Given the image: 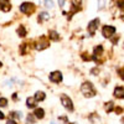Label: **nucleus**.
I'll return each mask as SVG.
<instances>
[{
  "mask_svg": "<svg viewBox=\"0 0 124 124\" xmlns=\"http://www.w3.org/2000/svg\"><path fill=\"white\" fill-rule=\"evenodd\" d=\"M81 92L83 93L85 97H94L96 96V89L93 87V85L91 82H85L83 85L81 86Z\"/></svg>",
  "mask_w": 124,
  "mask_h": 124,
  "instance_id": "obj_1",
  "label": "nucleus"
},
{
  "mask_svg": "<svg viewBox=\"0 0 124 124\" xmlns=\"http://www.w3.org/2000/svg\"><path fill=\"white\" fill-rule=\"evenodd\" d=\"M20 11L30 15V14H32L35 11V5L32 3H23L21 5H20Z\"/></svg>",
  "mask_w": 124,
  "mask_h": 124,
  "instance_id": "obj_2",
  "label": "nucleus"
},
{
  "mask_svg": "<svg viewBox=\"0 0 124 124\" xmlns=\"http://www.w3.org/2000/svg\"><path fill=\"white\" fill-rule=\"evenodd\" d=\"M61 102L62 104H63V107L68 110H73V104H72V101L70 99V97H67L66 94H62L61 96Z\"/></svg>",
  "mask_w": 124,
  "mask_h": 124,
  "instance_id": "obj_3",
  "label": "nucleus"
},
{
  "mask_svg": "<svg viewBox=\"0 0 124 124\" xmlns=\"http://www.w3.org/2000/svg\"><path fill=\"white\" fill-rule=\"evenodd\" d=\"M98 25H99V19L92 20V21L88 24V32H89L91 36H92V35H94L96 30H97V27H98Z\"/></svg>",
  "mask_w": 124,
  "mask_h": 124,
  "instance_id": "obj_4",
  "label": "nucleus"
},
{
  "mask_svg": "<svg viewBox=\"0 0 124 124\" xmlns=\"http://www.w3.org/2000/svg\"><path fill=\"white\" fill-rule=\"evenodd\" d=\"M102 34L104 37H112L113 35L116 34V27L113 26H104L102 29Z\"/></svg>",
  "mask_w": 124,
  "mask_h": 124,
  "instance_id": "obj_5",
  "label": "nucleus"
},
{
  "mask_svg": "<svg viewBox=\"0 0 124 124\" xmlns=\"http://www.w3.org/2000/svg\"><path fill=\"white\" fill-rule=\"evenodd\" d=\"M48 46H50V42H48V41H47L45 37H41V40L35 45V48L39 50V51H41V50H44V48H47Z\"/></svg>",
  "mask_w": 124,
  "mask_h": 124,
  "instance_id": "obj_6",
  "label": "nucleus"
},
{
  "mask_svg": "<svg viewBox=\"0 0 124 124\" xmlns=\"http://www.w3.org/2000/svg\"><path fill=\"white\" fill-rule=\"evenodd\" d=\"M50 81L51 82H55V83H58V82L62 81V73L60 71H55L50 75Z\"/></svg>",
  "mask_w": 124,
  "mask_h": 124,
  "instance_id": "obj_7",
  "label": "nucleus"
},
{
  "mask_svg": "<svg viewBox=\"0 0 124 124\" xmlns=\"http://www.w3.org/2000/svg\"><path fill=\"white\" fill-rule=\"evenodd\" d=\"M71 4H73V5H72V11L68 14V15H70V16H68V19H71V17H72V15H73L76 11L81 10V1H71Z\"/></svg>",
  "mask_w": 124,
  "mask_h": 124,
  "instance_id": "obj_8",
  "label": "nucleus"
},
{
  "mask_svg": "<svg viewBox=\"0 0 124 124\" xmlns=\"http://www.w3.org/2000/svg\"><path fill=\"white\" fill-rule=\"evenodd\" d=\"M48 37L51 40H54V41H58L60 40V35H58L57 31H55V30H50L48 31Z\"/></svg>",
  "mask_w": 124,
  "mask_h": 124,
  "instance_id": "obj_9",
  "label": "nucleus"
},
{
  "mask_svg": "<svg viewBox=\"0 0 124 124\" xmlns=\"http://www.w3.org/2000/svg\"><path fill=\"white\" fill-rule=\"evenodd\" d=\"M34 116H35L36 118H39V119H42V118L45 117V110H44L42 108H36Z\"/></svg>",
  "mask_w": 124,
  "mask_h": 124,
  "instance_id": "obj_10",
  "label": "nucleus"
},
{
  "mask_svg": "<svg viewBox=\"0 0 124 124\" xmlns=\"http://www.w3.org/2000/svg\"><path fill=\"white\" fill-rule=\"evenodd\" d=\"M114 97L124 98V89L122 87H116V89H114Z\"/></svg>",
  "mask_w": 124,
  "mask_h": 124,
  "instance_id": "obj_11",
  "label": "nucleus"
},
{
  "mask_svg": "<svg viewBox=\"0 0 124 124\" xmlns=\"http://www.w3.org/2000/svg\"><path fill=\"white\" fill-rule=\"evenodd\" d=\"M0 9H1L3 11H9V10L11 9V4L8 3V1H0Z\"/></svg>",
  "mask_w": 124,
  "mask_h": 124,
  "instance_id": "obj_12",
  "label": "nucleus"
},
{
  "mask_svg": "<svg viewBox=\"0 0 124 124\" xmlns=\"http://www.w3.org/2000/svg\"><path fill=\"white\" fill-rule=\"evenodd\" d=\"M102 52H103V47H102V46H97V47H94V50H93V58H97Z\"/></svg>",
  "mask_w": 124,
  "mask_h": 124,
  "instance_id": "obj_13",
  "label": "nucleus"
},
{
  "mask_svg": "<svg viewBox=\"0 0 124 124\" xmlns=\"http://www.w3.org/2000/svg\"><path fill=\"white\" fill-rule=\"evenodd\" d=\"M26 106H27V108H34V107L36 106V99H35V97H34V98H27V99H26Z\"/></svg>",
  "mask_w": 124,
  "mask_h": 124,
  "instance_id": "obj_14",
  "label": "nucleus"
},
{
  "mask_svg": "<svg viewBox=\"0 0 124 124\" xmlns=\"http://www.w3.org/2000/svg\"><path fill=\"white\" fill-rule=\"evenodd\" d=\"M113 109H114V103H113V102H107L106 104H104V110H106L107 113L112 112Z\"/></svg>",
  "mask_w": 124,
  "mask_h": 124,
  "instance_id": "obj_15",
  "label": "nucleus"
},
{
  "mask_svg": "<svg viewBox=\"0 0 124 124\" xmlns=\"http://www.w3.org/2000/svg\"><path fill=\"white\" fill-rule=\"evenodd\" d=\"M46 98V96H45V93L44 92H36V94H35V99L36 101H44Z\"/></svg>",
  "mask_w": 124,
  "mask_h": 124,
  "instance_id": "obj_16",
  "label": "nucleus"
},
{
  "mask_svg": "<svg viewBox=\"0 0 124 124\" xmlns=\"http://www.w3.org/2000/svg\"><path fill=\"white\" fill-rule=\"evenodd\" d=\"M17 34H19V36H21V37H24V36L26 35V30H25V27H24L23 25H20V26H19V29H17Z\"/></svg>",
  "mask_w": 124,
  "mask_h": 124,
  "instance_id": "obj_17",
  "label": "nucleus"
},
{
  "mask_svg": "<svg viewBox=\"0 0 124 124\" xmlns=\"http://www.w3.org/2000/svg\"><path fill=\"white\" fill-rule=\"evenodd\" d=\"M10 116L16 118V119H21L23 118V113L21 112H11V113H10Z\"/></svg>",
  "mask_w": 124,
  "mask_h": 124,
  "instance_id": "obj_18",
  "label": "nucleus"
},
{
  "mask_svg": "<svg viewBox=\"0 0 124 124\" xmlns=\"http://www.w3.org/2000/svg\"><path fill=\"white\" fill-rule=\"evenodd\" d=\"M48 17H50V15L47 13H41L40 16H39V21L41 23V21H44V20H47Z\"/></svg>",
  "mask_w": 124,
  "mask_h": 124,
  "instance_id": "obj_19",
  "label": "nucleus"
},
{
  "mask_svg": "<svg viewBox=\"0 0 124 124\" xmlns=\"http://www.w3.org/2000/svg\"><path fill=\"white\" fill-rule=\"evenodd\" d=\"M26 122H27L29 124H30V123H31V124H32V123L35 122V116H34V114H30V116L27 117V119H26Z\"/></svg>",
  "mask_w": 124,
  "mask_h": 124,
  "instance_id": "obj_20",
  "label": "nucleus"
},
{
  "mask_svg": "<svg viewBox=\"0 0 124 124\" xmlns=\"http://www.w3.org/2000/svg\"><path fill=\"white\" fill-rule=\"evenodd\" d=\"M8 104V99L6 98H0V107H6Z\"/></svg>",
  "mask_w": 124,
  "mask_h": 124,
  "instance_id": "obj_21",
  "label": "nucleus"
},
{
  "mask_svg": "<svg viewBox=\"0 0 124 124\" xmlns=\"http://www.w3.org/2000/svg\"><path fill=\"white\" fill-rule=\"evenodd\" d=\"M26 46H27V44H21V47H20V54H21V55H25Z\"/></svg>",
  "mask_w": 124,
  "mask_h": 124,
  "instance_id": "obj_22",
  "label": "nucleus"
},
{
  "mask_svg": "<svg viewBox=\"0 0 124 124\" xmlns=\"http://www.w3.org/2000/svg\"><path fill=\"white\" fill-rule=\"evenodd\" d=\"M118 73L120 75V78H122V79H124V68H122V70H118Z\"/></svg>",
  "mask_w": 124,
  "mask_h": 124,
  "instance_id": "obj_23",
  "label": "nucleus"
},
{
  "mask_svg": "<svg viewBox=\"0 0 124 124\" xmlns=\"http://www.w3.org/2000/svg\"><path fill=\"white\" fill-rule=\"evenodd\" d=\"M82 58H83L85 61H88V60H92V57H88V56H87V54H83V55H82Z\"/></svg>",
  "mask_w": 124,
  "mask_h": 124,
  "instance_id": "obj_24",
  "label": "nucleus"
},
{
  "mask_svg": "<svg viewBox=\"0 0 124 124\" xmlns=\"http://www.w3.org/2000/svg\"><path fill=\"white\" fill-rule=\"evenodd\" d=\"M45 4H46L47 8H51V6H52V1H45Z\"/></svg>",
  "mask_w": 124,
  "mask_h": 124,
  "instance_id": "obj_25",
  "label": "nucleus"
},
{
  "mask_svg": "<svg viewBox=\"0 0 124 124\" xmlns=\"http://www.w3.org/2000/svg\"><path fill=\"white\" fill-rule=\"evenodd\" d=\"M6 124H16V122H15V120H13V119H9Z\"/></svg>",
  "mask_w": 124,
  "mask_h": 124,
  "instance_id": "obj_26",
  "label": "nucleus"
},
{
  "mask_svg": "<svg viewBox=\"0 0 124 124\" xmlns=\"http://www.w3.org/2000/svg\"><path fill=\"white\" fill-rule=\"evenodd\" d=\"M118 6L119 8H124V1H118Z\"/></svg>",
  "mask_w": 124,
  "mask_h": 124,
  "instance_id": "obj_27",
  "label": "nucleus"
},
{
  "mask_svg": "<svg viewBox=\"0 0 124 124\" xmlns=\"http://www.w3.org/2000/svg\"><path fill=\"white\" fill-rule=\"evenodd\" d=\"M116 112L119 114V113H122V112H123V109H122V108H116Z\"/></svg>",
  "mask_w": 124,
  "mask_h": 124,
  "instance_id": "obj_28",
  "label": "nucleus"
},
{
  "mask_svg": "<svg viewBox=\"0 0 124 124\" xmlns=\"http://www.w3.org/2000/svg\"><path fill=\"white\" fill-rule=\"evenodd\" d=\"M4 118H5L4 113H3V112H0V119H4Z\"/></svg>",
  "mask_w": 124,
  "mask_h": 124,
  "instance_id": "obj_29",
  "label": "nucleus"
},
{
  "mask_svg": "<svg viewBox=\"0 0 124 124\" xmlns=\"http://www.w3.org/2000/svg\"><path fill=\"white\" fill-rule=\"evenodd\" d=\"M16 94H17V93H14V94H13V99H14V101L17 99V96H16Z\"/></svg>",
  "mask_w": 124,
  "mask_h": 124,
  "instance_id": "obj_30",
  "label": "nucleus"
},
{
  "mask_svg": "<svg viewBox=\"0 0 124 124\" xmlns=\"http://www.w3.org/2000/svg\"><path fill=\"white\" fill-rule=\"evenodd\" d=\"M97 72H98V70H97V68H94V70H92V73H97Z\"/></svg>",
  "mask_w": 124,
  "mask_h": 124,
  "instance_id": "obj_31",
  "label": "nucleus"
},
{
  "mask_svg": "<svg viewBox=\"0 0 124 124\" xmlns=\"http://www.w3.org/2000/svg\"><path fill=\"white\" fill-rule=\"evenodd\" d=\"M1 66H3V63H1V62H0V67H1Z\"/></svg>",
  "mask_w": 124,
  "mask_h": 124,
  "instance_id": "obj_32",
  "label": "nucleus"
},
{
  "mask_svg": "<svg viewBox=\"0 0 124 124\" xmlns=\"http://www.w3.org/2000/svg\"><path fill=\"white\" fill-rule=\"evenodd\" d=\"M51 124H56V123H51Z\"/></svg>",
  "mask_w": 124,
  "mask_h": 124,
  "instance_id": "obj_33",
  "label": "nucleus"
}]
</instances>
